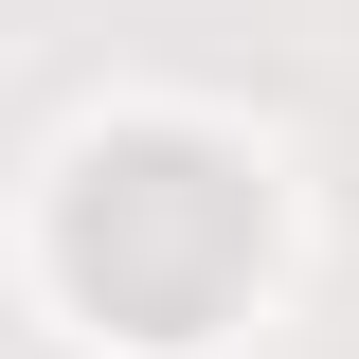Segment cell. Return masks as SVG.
<instances>
[{
  "mask_svg": "<svg viewBox=\"0 0 359 359\" xmlns=\"http://www.w3.org/2000/svg\"><path fill=\"white\" fill-rule=\"evenodd\" d=\"M252 233H269V198L216 144H108L72 180V287L108 323H144V341H180V323L216 306L233 269H252Z\"/></svg>",
  "mask_w": 359,
  "mask_h": 359,
  "instance_id": "cell-1",
  "label": "cell"
}]
</instances>
